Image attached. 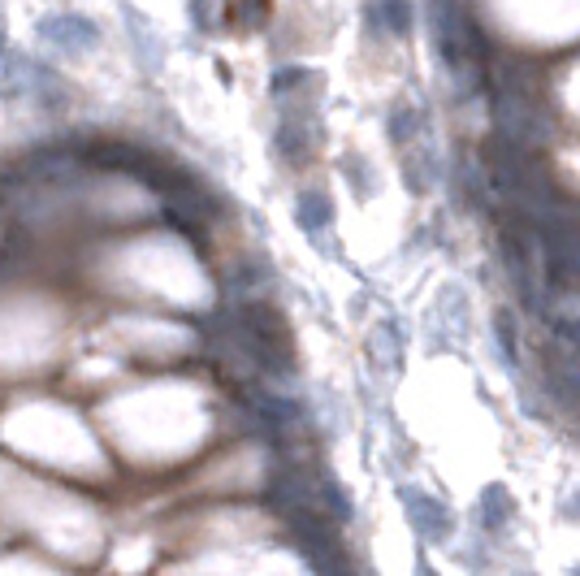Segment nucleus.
<instances>
[{
	"mask_svg": "<svg viewBox=\"0 0 580 576\" xmlns=\"http://www.w3.org/2000/svg\"><path fill=\"white\" fill-rule=\"evenodd\" d=\"M403 507H407V516H412V525L420 538H429V542H438L451 533V512L433 499V494L425 490H403Z\"/></svg>",
	"mask_w": 580,
	"mask_h": 576,
	"instance_id": "obj_1",
	"label": "nucleus"
},
{
	"mask_svg": "<svg viewBox=\"0 0 580 576\" xmlns=\"http://www.w3.org/2000/svg\"><path fill=\"white\" fill-rule=\"evenodd\" d=\"M511 512H516V507H511V494H507V486H490L481 494V525L490 529V533H498L511 520Z\"/></svg>",
	"mask_w": 580,
	"mask_h": 576,
	"instance_id": "obj_2",
	"label": "nucleus"
},
{
	"mask_svg": "<svg viewBox=\"0 0 580 576\" xmlns=\"http://www.w3.org/2000/svg\"><path fill=\"white\" fill-rule=\"evenodd\" d=\"M494 338H498V347H503V360L516 364L520 360V343H516V321H511V312H498V317H494Z\"/></svg>",
	"mask_w": 580,
	"mask_h": 576,
	"instance_id": "obj_3",
	"label": "nucleus"
},
{
	"mask_svg": "<svg viewBox=\"0 0 580 576\" xmlns=\"http://www.w3.org/2000/svg\"><path fill=\"white\" fill-rule=\"evenodd\" d=\"M416 576H433V572H429V568H425V564H420V568H416Z\"/></svg>",
	"mask_w": 580,
	"mask_h": 576,
	"instance_id": "obj_4",
	"label": "nucleus"
}]
</instances>
